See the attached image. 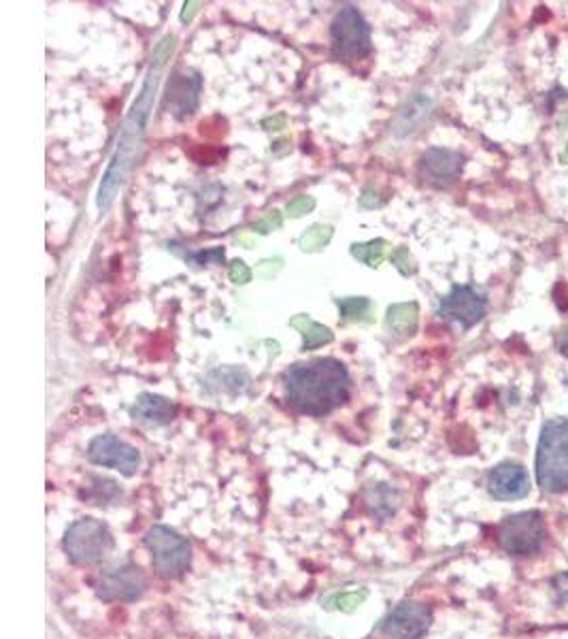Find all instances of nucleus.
I'll list each match as a JSON object with an SVG mask.
<instances>
[{"mask_svg": "<svg viewBox=\"0 0 568 639\" xmlns=\"http://www.w3.org/2000/svg\"><path fill=\"white\" fill-rule=\"evenodd\" d=\"M177 49V37L175 35H166L164 39L158 43L155 51H153L152 62L150 69L146 73V81L126 116V120L119 128L117 135V143H115L114 156L109 160V166L101 179L98 186V197H96V205L98 211L105 216L109 213V209L114 207L115 200L119 197V193L124 190V186L128 184L132 169L139 160L146 135H148V124H150V116H152L153 101L158 94V85H160V78L162 71L166 67V62L173 58Z\"/></svg>", "mask_w": 568, "mask_h": 639, "instance_id": "f257e3e1", "label": "nucleus"}, {"mask_svg": "<svg viewBox=\"0 0 568 639\" xmlns=\"http://www.w3.org/2000/svg\"><path fill=\"white\" fill-rule=\"evenodd\" d=\"M286 397L299 411L309 416H324L341 407L349 399V373L335 359H315L299 362L283 375Z\"/></svg>", "mask_w": 568, "mask_h": 639, "instance_id": "f03ea898", "label": "nucleus"}, {"mask_svg": "<svg viewBox=\"0 0 568 639\" xmlns=\"http://www.w3.org/2000/svg\"><path fill=\"white\" fill-rule=\"evenodd\" d=\"M536 481L547 492L568 490V420L565 418L549 420L541 431Z\"/></svg>", "mask_w": 568, "mask_h": 639, "instance_id": "7ed1b4c3", "label": "nucleus"}, {"mask_svg": "<svg viewBox=\"0 0 568 639\" xmlns=\"http://www.w3.org/2000/svg\"><path fill=\"white\" fill-rule=\"evenodd\" d=\"M65 550L77 565H96L114 550V535L101 520H76L65 535Z\"/></svg>", "mask_w": 568, "mask_h": 639, "instance_id": "20e7f679", "label": "nucleus"}, {"mask_svg": "<svg viewBox=\"0 0 568 639\" xmlns=\"http://www.w3.org/2000/svg\"><path fill=\"white\" fill-rule=\"evenodd\" d=\"M333 54L343 62H356L371 54V28L353 4H345L337 13L333 28Z\"/></svg>", "mask_w": 568, "mask_h": 639, "instance_id": "39448f33", "label": "nucleus"}, {"mask_svg": "<svg viewBox=\"0 0 568 639\" xmlns=\"http://www.w3.org/2000/svg\"><path fill=\"white\" fill-rule=\"evenodd\" d=\"M146 546L152 555V565L160 578L173 580L188 569L189 544L169 526H153L146 535Z\"/></svg>", "mask_w": 568, "mask_h": 639, "instance_id": "423d86ee", "label": "nucleus"}, {"mask_svg": "<svg viewBox=\"0 0 568 639\" xmlns=\"http://www.w3.org/2000/svg\"><path fill=\"white\" fill-rule=\"evenodd\" d=\"M545 520L538 512H522L502 520L498 526V542L509 555L526 557L536 553L545 542Z\"/></svg>", "mask_w": 568, "mask_h": 639, "instance_id": "0eeeda50", "label": "nucleus"}, {"mask_svg": "<svg viewBox=\"0 0 568 639\" xmlns=\"http://www.w3.org/2000/svg\"><path fill=\"white\" fill-rule=\"evenodd\" d=\"M148 589V578L141 567L132 562L115 565L107 569L96 584V593L103 601H137Z\"/></svg>", "mask_w": 568, "mask_h": 639, "instance_id": "6e6552de", "label": "nucleus"}, {"mask_svg": "<svg viewBox=\"0 0 568 639\" xmlns=\"http://www.w3.org/2000/svg\"><path fill=\"white\" fill-rule=\"evenodd\" d=\"M88 458L94 465L109 467L124 476H135L141 465V454L135 445L115 438V435H98L88 448Z\"/></svg>", "mask_w": 568, "mask_h": 639, "instance_id": "1a4fd4ad", "label": "nucleus"}, {"mask_svg": "<svg viewBox=\"0 0 568 639\" xmlns=\"http://www.w3.org/2000/svg\"><path fill=\"white\" fill-rule=\"evenodd\" d=\"M486 312H488V301L479 292H475L471 286H454L439 307L441 318L455 322L462 328H471L477 322H482Z\"/></svg>", "mask_w": 568, "mask_h": 639, "instance_id": "9d476101", "label": "nucleus"}, {"mask_svg": "<svg viewBox=\"0 0 568 639\" xmlns=\"http://www.w3.org/2000/svg\"><path fill=\"white\" fill-rule=\"evenodd\" d=\"M430 609L421 603H401L385 620V639H421L430 627Z\"/></svg>", "mask_w": 568, "mask_h": 639, "instance_id": "9b49d317", "label": "nucleus"}, {"mask_svg": "<svg viewBox=\"0 0 568 639\" xmlns=\"http://www.w3.org/2000/svg\"><path fill=\"white\" fill-rule=\"evenodd\" d=\"M200 75L194 71H175L164 92V109L173 114L177 120H184L192 116L198 107V94H200Z\"/></svg>", "mask_w": 568, "mask_h": 639, "instance_id": "f8f14e48", "label": "nucleus"}, {"mask_svg": "<svg viewBox=\"0 0 568 639\" xmlns=\"http://www.w3.org/2000/svg\"><path fill=\"white\" fill-rule=\"evenodd\" d=\"M488 490L494 499L500 501H515L529 495L531 478L522 465L502 463L494 467L488 476Z\"/></svg>", "mask_w": 568, "mask_h": 639, "instance_id": "ddd939ff", "label": "nucleus"}, {"mask_svg": "<svg viewBox=\"0 0 568 639\" xmlns=\"http://www.w3.org/2000/svg\"><path fill=\"white\" fill-rule=\"evenodd\" d=\"M462 171V156L452 150L432 148L421 156V173L428 182L437 186H445L457 179Z\"/></svg>", "mask_w": 568, "mask_h": 639, "instance_id": "4468645a", "label": "nucleus"}, {"mask_svg": "<svg viewBox=\"0 0 568 639\" xmlns=\"http://www.w3.org/2000/svg\"><path fill=\"white\" fill-rule=\"evenodd\" d=\"M177 416V405L171 403L164 397H158V395H141L135 407H132V418L141 425H148V427H162V425H169L171 420H175Z\"/></svg>", "mask_w": 568, "mask_h": 639, "instance_id": "2eb2a0df", "label": "nucleus"}, {"mask_svg": "<svg viewBox=\"0 0 568 639\" xmlns=\"http://www.w3.org/2000/svg\"><path fill=\"white\" fill-rule=\"evenodd\" d=\"M419 322V310L416 303H398L387 310L385 326L396 339H409L414 337Z\"/></svg>", "mask_w": 568, "mask_h": 639, "instance_id": "dca6fc26", "label": "nucleus"}, {"mask_svg": "<svg viewBox=\"0 0 568 639\" xmlns=\"http://www.w3.org/2000/svg\"><path fill=\"white\" fill-rule=\"evenodd\" d=\"M428 109H430V101H426V98H421V96L411 98V101L398 112V116H396V120H394V132H396L398 137H405V135L414 132L417 124L426 118Z\"/></svg>", "mask_w": 568, "mask_h": 639, "instance_id": "f3484780", "label": "nucleus"}, {"mask_svg": "<svg viewBox=\"0 0 568 639\" xmlns=\"http://www.w3.org/2000/svg\"><path fill=\"white\" fill-rule=\"evenodd\" d=\"M292 326L299 328V330L303 333L304 350H315V348L326 346V344L333 341V333H331V328H326V326L313 322L309 316H297V318L292 320Z\"/></svg>", "mask_w": 568, "mask_h": 639, "instance_id": "a211bd4d", "label": "nucleus"}, {"mask_svg": "<svg viewBox=\"0 0 568 639\" xmlns=\"http://www.w3.org/2000/svg\"><path fill=\"white\" fill-rule=\"evenodd\" d=\"M385 247H387V243L383 240L369 241V243H356V245H351V254H353V258L362 260L364 265L378 269L379 265L383 263Z\"/></svg>", "mask_w": 568, "mask_h": 639, "instance_id": "6ab92c4d", "label": "nucleus"}, {"mask_svg": "<svg viewBox=\"0 0 568 639\" xmlns=\"http://www.w3.org/2000/svg\"><path fill=\"white\" fill-rule=\"evenodd\" d=\"M331 240H333V229L324 224H315L299 240V245L303 252H320L331 243Z\"/></svg>", "mask_w": 568, "mask_h": 639, "instance_id": "aec40b11", "label": "nucleus"}, {"mask_svg": "<svg viewBox=\"0 0 568 639\" xmlns=\"http://www.w3.org/2000/svg\"><path fill=\"white\" fill-rule=\"evenodd\" d=\"M371 310V301L364 297L339 299V312L345 320H362Z\"/></svg>", "mask_w": 568, "mask_h": 639, "instance_id": "412c9836", "label": "nucleus"}, {"mask_svg": "<svg viewBox=\"0 0 568 639\" xmlns=\"http://www.w3.org/2000/svg\"><path fill=\"white\" fill-rule=\"evenodd\" d=\"M392 260H394V265L398 267V271H401L403 276H409V274H414V271H416L414 258H411V254H409V249H407V247H398V249L394 252Z\"/></svg>", "mask_w": 568, "mask_h": 639, "instance_id": "4be33fe9", "label": "nucleus"}, {"mask_svg": "<svg viewBox=\"0 0 568 639\" xmlns=\"http://www.w3.org/2000/svg\"><path fill=\"white\" fill-rule=\"evenodd\" d=\"M281 224H283L281 213H279V211H268V216H266L265 220H260V222L254 224V231H258L260 235H266V233H270V231L281 229Z\"/></svg>", "mask_w": 568, "mask_h": 639, "instance_id": "5701e85b", "label": "nucleus"}, {"mask_svg": "<svg viewBox=\"0 0 568 639\" xmlns=\"http://www.w3.org/2000/svg\"><path fill=\"white\" fill-rule=\"evenodd\" d=\"M228 276L234 283H247V281L252 280V271L243 260H232V265L228 269Z\"/></svg>", "mask_w": 568, "mask_h": 639, "instance_id": "b1692460", "label": "nucleus"}, {"mask_svg": "<svg viewBox=\"0 0 568 639\" xmlns=\"http://www.w3.org/2000/svg\"><path fill=\"white\" fill-rule=\"evenodd\" d=\"M313 207H315V199L313 197H299V199L288 202V213L292 218H301L304 213H309Z\"/></svg>", "mask_w": 568, "mask_h": 639, "instance_id": "393cba45", "label": "nucleus"}, {"mask_svg": "<svg viewBox=\"0 0 568 639\" xmlns=\"http://www.w3.org/2000/svg\"><path fill=\"white\" fill-rule=\"evenodd\" d=\"M189 260H196L198 265H209V263H222L224 260V249L222 247H213V249H207V252H200V254H194V256H188ZM186 258V260H188Z\"/></svg>", "mask_w": 568, "mask_h": 639, "instance_id": "a878e982", "label": "nucleus"}, {"mask_svg": "<svg viewBox=\"0 0 568 639\" xmlns=\"http://www.w3.org/2000/svg\"><path fill=\"white\" fill-rule=\"evenodd\" d=\"M383 200L379 199L378 193L373 190V188H367L364 193H362V197H360V205L362 207H367V209H373V207H379Z\"/></svg>", "mask_w": 568, "mask_h": 639, "instance_id": "bb28decb", "label": "nucleus"}, {"mask_svg": "<svg viewBox=\"0 0 568 639\" xmlns=\"http://www.w3.org/2000/svg\"><path fill=\"white\" fill-rule=\"evenodd\" d=\"M556 595L560 603H568V576L556 578Z\"/></svg>", "mask_w": 568, "mask_h": 639, "instance_id": "cd10ccee", "label": "nucleus"}, {"mask_svg": "<svg viewBox=\"0 0 568 639\" xmlns=\"http://www.w3.org/2000/svg\"><path fill=\"white\" fill-rule=\"evenodd\" d=\"M198 7H202V4L200 2H186L184 4V11H182V22L184 24L192 22V18L198 13Z\"/></svg>", "mask_w": 568, "mask_h": 639, "instance_id": "c85d7f7f", "label": "nucleus"}, {"mask_svg": "<svg viewBox=\"0 0 568 639\" xmlns=\"http://www.w3.org/2000/svg\"><path fill=\"white\" fill-rule=\"evenodd\" d=\"M558 348H560V352L565 355L568 359V324L565 326V330L560 333V339H558Z\"/></svg>", "mask_w": 568, "mask_h": 639, "instance_id": "c756f323", "label": "nucleus"}, {"mask_svg": "<svg viewBox=\"0 0 568 639\" xmlns=\"http://www.w3.org/2000/svg\"><path fill=\"white\" fill-rule=\"evenodd\" d=\"M265 126L268 130H279L286 126V118L279 116V118H273V120H265Z\"/></svg>", "mask_w": 568, "mask_h": 639, "instance_id": "7c9ffc66", "label": "nucleus"}]
</instances>
